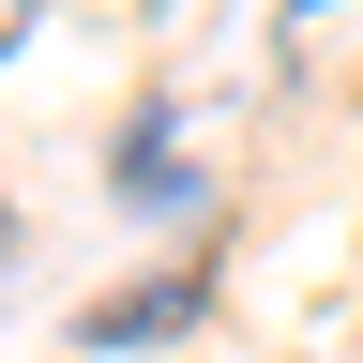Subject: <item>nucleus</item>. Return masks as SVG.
Returning <instances> with one entry per match:
<instances>
[{"instance_id":"nucleus-2","label":"nucleus","mask_w":363,"mask_h":363,"mask_svg":"<svg viewBox=\"0 0 363 363\" xmlns=\"http://www.w3.org/2000/svg\"><path fill=\"white\" fill-rule=\"evenodd\" d=\"M16 30H30V0H0V45H16Z\"/></svg>"},{"instance_id":"nucleus-1","label":"nucleus","mask_w":363,"mask_h":363,"mask_svg":"<svg viewBox=\"0 0 363 363\" xmlns=\"http://www.w3.org/2000/svg\"><path fill=\"white\" fill-rule=\"evenodd\" d=\"M182 303H197V288H136V303H106V318H91V333H106V348H136V333H167Z\"/></svg>"}]
</instances>
